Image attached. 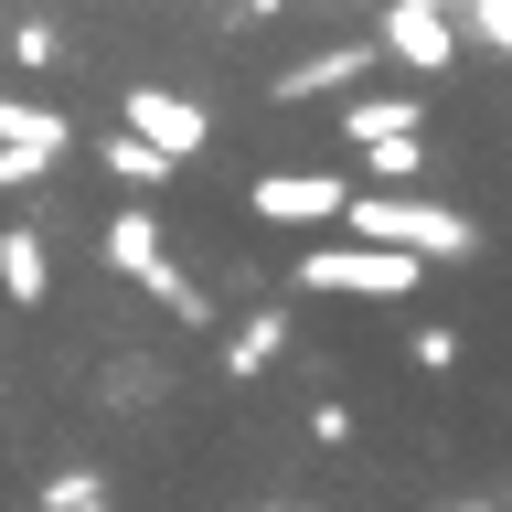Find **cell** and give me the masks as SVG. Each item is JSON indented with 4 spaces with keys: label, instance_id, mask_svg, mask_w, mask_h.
Here are the masks:
<instances>
[{
    "label": "cell",
    "instance_id": "1",
    "mask_svg": "<svg viewBox=\"0 0 512 512\" xmlns=\"http://www.w3.org/2000/svg\"><path fill=\"white\" fill-rule=\"evenodd\" d=\"M288 288H320V299H406V288H427V256L384 246V235H352V246H310L288 267Z\"/></svg>",
    "mask_w": 512,
    "mask_h": 512
},
{
    "label": "cell",
    "instance_id": "2",
    "mask_svg": "<svg viewBox=\"0 0 512 512\" xmlns=\"http://www.w3.org/2000/svg\"><path fill=\"white\" fill-rule=\"evenodd\" d=\"M352 235H384V246H416V256H470V214H448V203H416V192H352Z\"/></svg>",
    "mask_w": 512,
    "mask_h": 512
},
{
    "label": "cell",
    "instance_id": "3",
    "mask_svg": "<svg viewBox=\"0 0 512 512\" xmlns=\"http://www.w3.org/2000/svg\"><path fill=\"white\" fill-rule=\"evenodd\" d=\"M256 224H342L352 214V182L342 171H267V182L246 192Z\"/></svg>",
    "mask_w": 512,
    "mask_h": 512
},
{
    "label": "cell",
    "instance_id": "4",
    "mask_svg": "<svg viewBox=\"0 0 512 512\" xmlns=\"http://www.w3.org/2000/svg\"><path fill=\"white\" fill-rule=\"evenodd\" d=\"M374 43H384L395 64H416V75H448V54H459V32H448V11H438V0H384Z\"/></svg>",
    "mask_w": 512,
    "mask_h": 512
},
{
    "label": "cell",
    "instance_id": "5",
    "mask_svg": "<svg viewBox=\"0 0 512 512\" xmlns=\"http://www.w3.org/2000/svg\"><path fill=\"white\" fill-rule=\"evenodd\" d=\"M128 128H150L171 160H203V139H214V118H203L192 96H171V86H139V96H128Z\"/></svg>",
    "mask_w": 512,
    "mask_h": 512
},
{
    "label": "cell",
    "instance_id": "6",
    "mask_svg": "<svg viewBox=\"0 0 512 512\" xmlns=\"http://www.w3.org/2000/svg\"><path fill=\"white\" fill-rule=\"evenodd\" d=\"M0 299H11V310H43V299H54V256H43V224H11V235H0Z\"/></svg>",
    "mask_w": 512,
    "mask_h": 512
},
{
    "label": "cell",
    "instance_id": "7",
    "mask_svg": "<svg viewBox=\"0 0 512 512\" xmlns=\"http://www.w3.org/2000/svg\"><path fill=\"white\" fill-rule=\"evenodd\" d=\"M406 128H416L406 96H352V107H342V139H352V150H384V139H406Z\"/></svg>",
    "mask_w": 512,
    "mask_h": 512
},
{
    "label": "cell",
    "instance_id": "8",
    "mask_svg": "<svg viewBox=\"0 0 512 512\" xmlns=\"http://www.w3.org/2000/svg\"><path fill=\"white\" fill-rule=\"evenodd\" d=\"M278 342H288V320H278V310L235 320V342H224V374H235V384H256V374H267V363H278Z\"/></svg>",
    "mask_w": 512,
    "mask_h": 512
},
{
    "label": "cell",
    "instance_id": "9",
    "mask_svg": "<svg viewBox=\"0 0 512 512\" xmlns=\"http://www.w3.org/2000/svg\"><path fill=\"white\" fill-rule=\"evenodd\" d=\"M0 150H64V118L22 107V96H0Z\"/></svg>",
    "mask_w": 512,
    "mask_h": 512
},
{
    "label": "cell",
    "instance_id": "10",
    "mask_svg": "<svg viewBox=\"0 0 512 512\" xmlns=\"http://www.w3.org/2000/svg\"><path fill=\"white\" fill-rule=\"evenodd\" d=\"M43 512H107V480L96 470H54L43 480Z\"/></svg>",
    "mask_w": 512,
    "mask_h": 512
},
{
    "label": "cell",
    "instance_id": "11",
    "mask_svg": "<svg viewBox=\"0 0 512 512\" xmlns=\"http://www.w3.org/2000/svg\"><path fill=\"white\" fill-rule=\"evenodd\" d=\"M11 54H22V64H32V75H43V64H54V54H64V43H54V22H22V32H11Z\"/></svg>",
    "mask_w": 512,
    "mask_h": 512
}]
</instances>
